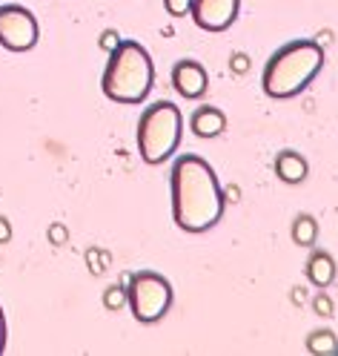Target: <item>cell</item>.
Returning a JSON list of instances; mask_svg holds the SVG:
<instances>
[{
    "label": "cell",
    "mask_w": 338,
    "mask_h": 356,
    "mask_svg": "<svg viewBox=\"0 0 338 356\" xmlns=\"http://www.w3.org/2000/svg\"><path fill=\"white\" fill-rule=\"evenodd\" d=\"M230 70H233V72H238V75H244L246 70H250V58L241 55V52H238V55H233V58H230Z\"/></svg>",
    "instance_id": "obj_17"
},
{
    "label": "cell",
    "mask_w": 338,
    "mask_h": 356,
    "mask_svg": "<svg viewBox=\"0 0 338 356\" xmlns=\"http://www.w3.org/2000/svg\"><path fill=\"white\" fill-rule=\"evenodd\" d=\"M181 132H184V115L178 104L172 101H155L149 104L141 118L138 129H135V144H138V155L144 164H164L181 147Z\"/></svg>",
    "instance_id": "obj_4"
},
{
    "label": "cell",
    "mask_w": 338,
    "mask_h": 356,
    "mask_svg": "<svg viewBox=\"0 0 338 356\" xmlns=\"http://www.w3.org/2000/svg\"><path fill=\"white\" fill-rule=\"evenodd\" d=\"M335 259L327 253V250H312L310 259H307V279L319 287V291H324V287H330L335 282Z\"/></svg>",
    "instance_id": "obj_11"
},
{
    "label": "cell",
    "mask_w": 338,
    "mask_h": 356,
    "mask_svg": "<svg viewBox=\"0 0 338 356\" xmlns=\"http://www.w3.org/2000/svg\"><path fill=\"white\" fill-rule=\"evenodd\" d=\"M312 307H315V314L319 316H332V299L327 293H319L312 299Z\"/></svg>",
    "instance_id": "obj_16"
},
{
    "label": "cell",
    "mask_w": 338,
    "mask_h": 356,
    "mask_svg": "<svg viewBox=\"0 0 338 356\" xmlns=\"http://www.w3.org/2000/svg\"><path fill=\"white\" fill-rule=\"evenodd\" d=\"M321 70H324L321 43L310 38H298V40L284 43V47H278L269 55V60L264 63L261 86L269 98L287 101V98L301 95Z\"/></svg>",
    "instance_id": "obj_2"
},
{
    "label": "cell",
    "mask_w": 338,
    "mask_h": 356,
    "mask_svg": "<svg viewBox=\"0 0 338 356\" xmlns=\"http://www.w3.org/2000/svg\"><path fill=\"white\" fill-rule=\"evenodd\" d=\"M310 172V164L301 152L296 149H284L276 155V175L281 178L284 184H301Z\"/></svg>",
    "instance_id": "obj_10"
},
{
    "label": "cell",
    "mask_w": 338,
    "mask_h": 356,
    "mask_svg": "<svg viewBox=\"0 0 338 356\" xmlns=\"http://www.w3.org/2000/svg\"><path fill=\"white\" fill-rule=\"evenodd\" d=\"M49 238H52V244H58V248H60V244H63L66 238H69V233H66V227H63V225H52Z\"/></svg>",
    "instance_id": "obj_19"
},
{
    "label": "cell",
    "mask_w": 338,
    "mask_h": 356,
    "mask_svg": "<svg viewBox=\"0 0 338 356\" xmlns=\"http://www.w3.org/2000/svg\"><path fill=\"white\" fill-rule=\"evenodd\" d=\"M37 17L20 3L0 6V47L9 52H29L37 47Z\"/></svg>",
    "instance_id": "obj_6"
},
{
    "label": "cell",
    "mask_w": 338,
    "mask_h": 356,
    "mask_svg": "<svg viewBox=\"0 0 338 356\" xmlns=\"http://www.w3.org/2000/svg\"><path fill=\"white\" fill-rule=\"evenodd\" d=\"M307 350L315 356H330L338 353V337L330 327H315L310 337H307Z\"/></svg>",
    "instance_id": "obj_13"
},
{
    "label": "cell",
    "mask_w": 338,
    "mask_h": 356,
    "mask_svg": "<svg viewBox=\"0 0 338 356\" xmlns=\"http://www.w3.org/2000/svg\"><path fill=\"white\" fill-rule=\"evenodd\" d=\"M172 86H175L178 95L195 101V98H201L207 92L210 75H207V70L198 60H178L172 66Z\"/></svg>",
    "instance_id": "obj_8"
},
{
    "label": "cell",
    "mask_w": 338,
    "mask_h": 356,
    "mask_svg": "<svg viewBox=\"0 0 338 356\" xmlns=\"http://www.w3.org/2000/svg\"><path fill=\"white\" fill-rule=\"evenodd\" d=\"M241 0H192V20L204 32H223L235 24Z\"/></svg>",
    "instance_id": "obj_7"
},
{
    "label": "cell",
    "mask_w": 338,
    "mask_h": 356,
    "mask_svg": "<svg viewBox=\"0 0 338 356\" xmlns=\"http://www.w3.org/2000/svg\"><path fill=\"white\" fill-rule=\"evenodd\" d=\"M6 350V316H3V307H0V353Z\"/></svg>",
    "instance_id": "obj_21"
},
{
    "label": "cell",
    "mask_w": 338,
    "mask_h": 356,
    "mask_svg": "<svg viewBox=\"0 0 338 356\" xmlns=\"http://www.w3.org/2000/svg\"><path fill=\"white\" fill-rule=\"evenodd\" d=\"M126 305L132 310V316L152 325L161 322L169 307H172V284L167 276H161L158 270H138L132 273L126 282Z\"/></svg>",
    "instance_id": "obj_5"
},
{
    "label": "cell",
    "mask_w": 338,
    "mask_h": 356,
    "mask_svg": "<svg viewBox=\"0 0 338 356\" xmlns=\"http://www.w3.org/2000/svg\"><path fill=\"white\" fill-rule=\"evenodd\" d=\"M155 63L138 40H118L109 52L106 70L101 78V89L115 104H141L152 92Z\"/></svg>",
    "instance_id": "obj_3"
},
{
    "label": "cell",
    "mask_w": 338,
    "mask_h": 356,
    "mask_svg": "<svg viewBox=\"0 0 338 356\" xmlns=\"http://www.w3.org/2000/svg\"><path fill=\"white\" fill-rule=\"evenodd\" d=\"M164 9H167L172 17H184V15H189V9H192V0H164Z\"/></svg>",
    "instance_id": "obj_15"
},
{
    "label": "cell",
    "mask_w": 338,
    "mask_h": 356,
    "mask_svg": "<svg viewBox=\"0 0 338 356\" xmlns=\"http://www.w3.org/2000/svg\"><path fill=\"white\" fill-rule=\"evenodd\" d=\"M118 40H121V38H118V32H112V29H109V32H103V35H101V47H103L106 52H112V49L118 47Z\"/></svg>",
    "instance_id": "obj_18"
},
{
    "label": "cell",
    "mask_w": 338,
    "mask_h": 356,
    "mask_svg": "<svg viewBox=\"0 0 338 356\" xmlns=\"http://www.w3.org/2000/svg\"><path fill=\"white\" fill-rule=\"evenodd\" d=\"M292 241L298 244V248H312L315 238H319V221H315V216L310 213H298L296 218H292V230H289Z\"/></svg>",
    "instance_id": "obj_12"
},
{
    "label": "cell",
    "mask_w": 338,
    "mask_h": 356,
    "mask_svg": "<svg viewBox=\"0 0 338 356\" xmlns=\"http://www.w3.org/2000/svg\"><path fill=\"white\" fill-rule=\"evenodd\" d=\"M172 218L184 233H207L223 218L227 198L212 164L201 155H178L169 172Z\"/></svg>",
    "instance_id": "obj_1"
},
{
    "label": "cell",
    "mask_w": 338,
    "mask_h": 356,
    "mask_svg": "<svg viewBox=\"0 0 338 356\" xmlns=\"http://www.w3.org/2000/svg\"><path fill=\"white\" fill-rule=\"evenodd\" d=\"M103 305H106V310H118V307H124V305H126V287H118V284L106 287Z\"/></svg>",
    "instance_id": "obj_14"
},
{
    "label": "cell",
    "mask_w": 338,
    "mask_h": 356,
    "mask_svg": "<svg viewBox=\"0 0 338 356\" xmlns=\"http://www.w3.org/2000/svg\"><path fill=\"white\" fill-rule=\"evenodd\" d=\"M9 238H12V225L6 216H0V244H6Z\"/></svg>",
    "instance_id": "obj_20"
},
{
    "label": "cell",
    "mask_w": 338,
    "mask_h": 356,
    "mask_svg": "<svg viewBox=\"0 0 338 356\" xmlns=\"http://www.w3.org/2000/svg\"><path fill=\"white\" fill-rule=\"evenodd\" d=\"M189 129L198 138H218L223 129H227V115L221 113L218 106H198L192 118H189Z\"/></svg>",
    "instance_id": "obj_9"
}]
</instances>
